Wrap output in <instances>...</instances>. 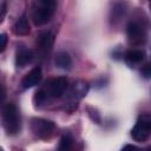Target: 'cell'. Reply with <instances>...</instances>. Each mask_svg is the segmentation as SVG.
<instances>
[{"label":"cell","mask_w":151,"mask_h":151,"mask_svg":"<svg viewBox=\"0 0 151 151\" xmlns=\"http://www.w3.org/2000/svg\"><path fill=\"white\" fill-rule=\"evenodd\" d=\"M68 87V80L65 77H57L47 80L35 93L34 103L35 105L40 106L51 100L60 98Z\"/></svg>","instance_id":"obj_1"},{"label":"cell","mask_w":151,"mask_h":151,"mask_svg":"<svg viewBox=\"0 0 151 151\" xmlns=\"http://www.w3.org/2000/svg\"><path fill=\"white\" fill-rule=\"evenodd\" d=\"M57 9V0H33L32 19L37 26L45 25L54 15Z\"/></svg>","instance_id":"obj_2"},{"label":"cell","mask_w":151,"mask_h":151,"mask_svg":"<svg viewBox=\"0 0 151 151\" xmlns=\"http://www.w3.org/2000/svg\"><path fill=\"white\" fill-rule=\"evenodd\" d=\"M2 124L8 134H17L21 127V118L18 107L13 103L5 104L2 109Z\"/></svg>","instance_id":"obj_3"},{"label":"cell","mask_w":151,"mask_h":151,"mask_svg":"<svg viewBox=\"0 0 151 151\" xmlns=\"http://www.w3.org/2000/svg\"><path fill=\"white\" fill-rule=\"evenodd\" d=\"M126 35L130 45L140 46L146 40V28L143 21L138 19H132L126 26Z\"/></svg>","instance_id":"obj_4"},{"label":"cell","mask_w":151,"mask_h":151,"mask_svg":"<svg viewBox=\"0 0 151 151\" xmlns=\"http://www.w3.org/2000/svg\"><path fill=\"white\" fill-rule=\"evenodd\" d=\"M151 134V116L140 114L131 130V136L136 142H145Z\"/></svg>","instance_id":"obj_5"},{"label":"cell","mask_w":151,"mask_h":151,"mask_svg":"<svg viewBox=\"0 0 151 151\" xmlns=\"http://www.w3.org/2000/svg\"><path fill=\"white\" fill-rule=\"evenodd\" d=\"M87 91H88V84L84 80H78L70 87L66 99V106L68 107L70 111H73L77 107L78 101L86 96Z\"/></svg>","instance_id":"obj_6"},{"label":"cell","mask_w":151,"mask_h":151,"mask_svg":"<svg viewBox=\"0 0 151 151\" xmlns=\"http://www.w3.org/2000/svg\"><path fill=\"white\" fill-rule=\"evenodd\" d=\"M31 130L35 137L40 139H48L53 136L55 131V125L51 120L42 118H34L31 120Z\"/></svg>","instance_id":"obj_7"},{"label":"cell","mask_w":151,"mask_h":151,"mask_svg":"<svg viewBox=\"0 0 151 151\" xmlns=\"http://www.w3.org/2000/svg\"><path fill=\"white\" fill-rule=\"evenodd\" d=\"M54 42V35L51 32H42L38 35L37 39V48L39 51V53L41 54H46L51 51L52 46Z\"/></svg>","instance_id":"obj_8"},{"label":"cell","mask_w":151,"mask_h":151,"mask_svg":"<svg viewBox=\"0 0 151 151\" xmlns=\"http://www.w3.org/2000/svg\"><path fill=\"white\" fill-rule=\"evenodd\" d=\"M42 78V72H41V68L39 66L32 68L21 80V86L22 88H31L35 85H38L40 83Z\"/></svg>","instance_id":"obj_9"},{"label":"cell","mask_w":151,"mask_h":151,"mask_svg":"<svg viewBox=\"0 0 151 151\" xmlns=\"http://www.w3.org/2000/svg\"><path fill=\"white\" fill-rule=\"evenodd\" d=\"M33 58H34V54L32 50L25 46H19L15 53V65L18 67H25L32 63Z\"/></svg>","instance_id":"obj_10"},{"label":"cell","mask_w":151,"mask_h":151,"mask_svg":"<svg viewBox=\"0 0 151 151\" xmlns=\"http://www.w3.org/2000/svg\"><path fill=\"white\" fill-rule=\"evenodd\" d=\"M124 57H125L126 64H129L130 66H137V65H139L144 60L145 54L139 48H132V50L127 51Z\"/></svg>","instance_id":"obj_11"},{"label":"cell","mask_w":151,"mask_h":151,"mask_svg":"<svg viewBox=\"0 0 151 151\" xmlns=\"http://www.w3.org/2000/svg\"><path fill=\"white\" fill-rule=\"evenodd\" d=\"M13 32L17 35H26L29 33V25L26 15H21L13 26Z\"/></svg>","instance_id":"obj_12"},{"label":"cell","mask_w":151,"mask_h":151,"mask_svg":"<svg viewBox=\"0 0 151 151\" xmlns=\"http://www.w3.org/2000/svg\"><path fill=\"white\" fill-rule=\"evenodd\" d=\"M55 66L61 70H68L72 66V59L67 52H59L54 59Z\"/></svg>","instance_id":"obj_13"},{"label":"cell","mask_w":151,"mask_h":151,"mask_svg":"<svg viewBox=\"0 0 151 151\" xmlns=\"http://www.w3.org/2000/svg\"><path fill=\"white\" fill-rule=\"evenodd\" d=\"M125 13V5L123 2H119L117 5H114V7L112 8V17H111V20L113 22H117L120 20V18L124 15Z\"/></svg>","instance_id":"obj_14"},{"label":"cell","mask_w":151,"mask_h":151,"mask_svg":"<svg viewBox=\"0 0 151 151\" xmlns=\"http://www.w3.org/2000/svg\"><path fill=\"white\" fill-rule=\"evenodd\" d=\"M73 145V138L70 133H66L61 137L59 143V150H70Z\"/></svg>","instance_id":"obj_15"},{"label":"cell","mask_w":151,"mask_h":151,"mask_svg":"<svg viewBox=\"0 0 151 151\" xmlns=\"http://www.w3.org/2000/svg\"><path fill=\"white\" fill-rule=\"evenodd\" d=\"M140 74L146 78V79H150L151 78V63H147L145 64L142 68H140Z\"/></svg>","instance_id":"obj_16"},{"label":"cell","mask_w":151,"mask_h":151,"mask_svg":"<svg viewBox=\"0 0 151 151\" xmlns=\"http://www.w3.org/2000/svg\"><path fill=\"white\" fill-rule=\"evenodd\" d=\"M1 52L5 51L6 48V44H7V38H6V34H1Z\"/></svg>","instance_id":"obj_17"},{"label":"cell","mask_w":151,"mask_h":151,"mask_svg":"<svg viewBox=\"0 0 151 151\" xmlns=\"http://www.w3.org/2000/svg\"><path fill=\"white\" fill-rule=\"evenodd\" d=\"M5 13H6V4L2 2V7H1V20H4V18H5Z\"/></svg>","instance_id":"obj_18"},{"label":"cell","mask_w":151,"mask_h":151,"mask_svg":"<svg viewBox=\"0 0 151 151\" xmlns=\"http://www.w3.org/2000/svg\"><path fill=\"white\" fill-rule=\"evenodd\" d=\"M150 8H151V0H150Z\"/></svg>","instance_id":"obj_19"}]
</instances>
